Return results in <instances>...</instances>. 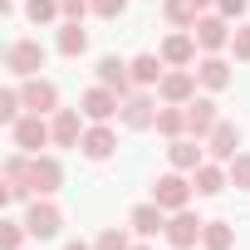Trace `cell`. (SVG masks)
Wrapping results in <instances>:
<instances>
[{
	"label": "cell",
	"mask_w": 250,
	"mask_h": 250,
	"mask_svg": "<svg viewBox=\"0 0 250 250\" xmlns=\"http://www.w3.org/2000/svg\"><path fill=\"white\" fill-rule=\"evenodd\" d=\"M5 64H10V74L30 79V74H40V69H44V44H40V40H15V44H10V54H5Z\"/></svg>",
	"instance_id": "1"
},
{
	"label": "cell",
	"mask_w": 250,
	"mask_h": 250,
	"mask_svg": "<svg viewBox=\"0 0 250 250\" xmlns=\"http://www.w3.org/2000/svg\"><path fill=\"white\" fill-rule=\"evenodd\" d=\"M10 133H15V147H25V152H40L49 138H54V128L40 118V113H30V118H20V123H10Z\"/></svg>",
	"instance_id": "2"
},
{
	"label": "cell",
	"mask_w": 250,
	"mask_h": 250,
	"mask_svg": "<svg viewBox=\"0 0 250 250\" xmlns=\"http://www.w3.org/2000/svg\"><path fill=\"white\" fill-rule=\"evenodd\" d=\"M187 196H191V187H187L177 172H167V177H157V182H152V201H157L162 211H182V206H187Z\"/></svg>",
	"instance_id": "3"
},
{
	"label": "cell",
	"mask_w": 250,
	"mask_h": 250,
	"mask_svg": "<svg viewBox=\"0 0 250 250\" xmlns=\"http://www.w3.org/2000/svg\"><path fill=\"white\" fill-rule=\"evenodd\" d=\"M118 98H123V93H113L108 83H98V88H88V93H83V113H88L93 123H108L113 113H123V103H118Z\"/></svg>",
	"instance_id": "4"
},
{
	"label": "cell",
	"mask_w": 250,
	"mask_h": 250,
	"mask_svg": "<svg viewBox=\"0 0 250 250\" xmlns=\"http://www.w3.org/2000/svg\"><path fill=\"white\" fill-rule=\"evenodd\" d=\"M59 226H64L59 206H49V201H35V206H30V221H25V230H30V235L49 240V235H59Z\"/></svg>",
	"instance_id": "5"
},
{
	"label": "cell",
	"mask_w": 250,
	"mask_h": 250,
	"mask_svg": "<svg viewBox=\"0 0 250 250\" xmlns=\"http://www.w3.org/2000/svg\"><path fill=\"white\" fill-rule=\"evenodd\" d=\"M59 182H64V172H59V162H54V157H35V162H30V187H35L40 196L59 191Z\"/></svg>",
	"instance_id": "6"
},
{
	"label": "cell",
	"mask_w": 250,
	"mask_h": 250,
	"mask_svg": "<svg viewBox=\"0 0 250 250\" xmlns=\"http://www.w3.org/2000/svg\"><path fill=\"white\" fill-rule=\"evenodd\" d=\"M211 128H216V103L211 98H191L187 103V133L191 138H206Z\"/></svg>",
	"instance_id": "7"
},
{
	"label": "cell",
	"mask_w": 250,
	"mask_h": 250,
	"mask_svg": "<svg viewBox=\"0 0 250 250\" xmlns=\"http://www.w3.org/2000/svg\"><path fill=\"white\" fill-rule=\"evenodd\" d=\"M201 216H191V211H182L177 221H167V240L177 245V250H187V245H196V235H201Z\"/></svg>",
	"instance_id": "8"
},
{
	"label": "cell",
	"mask_w": 250,
	"mask_h": 250,
	"mask_svg": "<svg viewBox=\"0 0 250 250\" xmlns=\"http://www.w3.org/2000/svg\"><path fill=\"white\" fill-rule=\"evenodd\" d=\"M128 79H133V64H123V59H113V54L98 59V83H108L113 93H128Z\"/></svg>",
	"instance_id": "9"
},
{
	"label": "cell",
	"mask_w": 250,
	"mask_h": 250,
	"mask_svg": "<svg viewBox=\"0 0 250 250\" xmlns=\"http://www.w3.org/2000/svg\"><path fill=\"white\" fill-rule=\"evenodd\" d=\"M123 123H128V128H152V123H157V108H152V98H143V93L123 98Z\"/></svg>",
	"instance_id": "10"
},
{
	"label": "cell",
	"mask_w": 250,
	"mask_h": 250,
	"mask_svg": "<svg viewBox=\"0 0 250 250\" xmlns=\"http://www.w3.org/2000/svg\"><path fill=\"white\" fill-rule=\"evenodd\" d=\"M191 35H196V44H201V49H221V44L230 40V35H226V20H221V15H201V20L191 25Z\"/></svg>",
	"instance_id": "11"
},
{
	"label": "cell",
	"mask_w": 250,
	"mask_h": 250,
	"mask_svg": "<svg viewBox=\"0 0 250 250\" xmlns=\"http://www.w3.org/2000/svg\"><path fill=\"white\" fill-rule=\"evenodd\" d=\"M157 88H162V98H167V103H191V93H196V74L177 69V74H167Z\"/></svg>",
	"instance_id": "12"
},
{
	"label": "cell",
	"mask_w": 250,
	"mask_h": 250,
	"mask_svg": "<svg viewBox=\"0 0 250 250\" xmlns=\"http://www.w3.org/2000/svg\"><path fill=\"white\" fill-rule=\"evenodd\" d=\"M20 98H25V108H30V113H49L59 93H54V83H44V79H30V83L20 88Z\"/></svg>",
	"instance_id": "13"
},
{
	"label": "cell",
	"mask_w": 250,
	"mask_h": 250,
	"mask_svg": "<svg viewBox=\"0 0 250 250\" xmlns=\"http://www.w3.org/2000/svg\"><path fill=\"white\" fill-rule=\"evenodd\" d=\"M49 128H54V143H59V147H79V143H83V138H79V113H74V108H59Z\"/></svg>",
	"instance_id": "14"
},
{
	"label": "cell",
	"mask_w": 250,
	"mask_h": 250,
	"mask_svg": "<svg viewBox=\"0 0 250 250\" xmlns=\"http://www.w3.org/2000/svg\"><path fill=\"white\" fill-rule=\"evenodd\" d=\"M79 147H83V157H93V162H103V157H113V147H118V138H113L108 128H88Z\"/></svg>",
	"instance_id": "15"
},
{
	"label": "cell",
	"mask_w": 250,
	"mask_h": 250,
	"mask_svg": "<svg viewBox=\"0 0 250 250\" xmlns=\"http://www.w3.org/2000/svg\"><path fill=\"white\" fill-rule=\"evenodd\" d=\"M133 230H138V235H157V230H167V221H162V206H157V201H147V206H133Z\"/></svg>",
	"instance_id": "16"
},
{
	"label": "cell",
	"mask_w": 250,
	"mask_h": 250,
	"mask_svg": "<svg viewBox=\"0 0 250 250\" xmlns=\"http://www.w3.org/2000/svg\"><path fill=\"white\" fill-rule=\"evenodd\" d=\"M235 147H240V128L235 123H216L211 128V152L216 157H235Z\"/></svg>",
	"instance_id": "17"
},
{
	"label": "cell",
	"mask_w": 250,
	"mask_h": 250,
	"mask_svg": "<svg viewBox=\"0 0 250 250\" xmlns=\"http://www.w3.org/2000/svg\"><path fill=\"white\" fill-rule=\"evenodd\" d=\"M83 49H88V35H83L79 20H69V25L59 30V54H64V59H79Z\"/></svg>",
	"instance_id": "18"
},
{
	"label": "cell",
	"mask_w": 250,
	"mask_h": 250,
	"mask_svg": "<svg viewBox=\"0 0 250 250\" xmlns=\"http://www.w3.org/2000/svg\"><path fill=\"white\" fill-rule=\"evenodd\" d=\"M167 157H172V167H182V172H196V167H201V147L187 143V138H172Z\"/></svg>",
	"instance_id": "19"
},
{
	"label": "cell",
	"mask_w": 250,
	"mask_h": 250,
	"mask_svg": "<svg viewBox=\"0 0 250 250\" xmlns=\"http://www.w3.org/2000/svg\"><path fill=\"white\" fill-rule=\"evenodd\" d=\"M162 59H167V64H191V59H196V40H191V35H172V40L162 44Z\"/></svg>",
	"instance_id": "20"
},
{
	"label": "cell",
	"mask_w": 250,
	"mask_h": 250,
	"mask_svg": "<svg viewBox=\"0 0 250 250\" xmlns=\"http://www.w3.org/2000/svg\"><path fill=\"white\" fill-rule=\"evenodd\" d=\"M196 79H201L206 88H226V83H230V64H226V59H201V64H196Z\"/></svg>",
	"instance_id": "21"
},
{
	"label": "cell",
	"mask_w": 250,
	"mask_h": 250,
	"mask_svg": "<svg viewBox=\"0 0 250 250\" xmlns=\"http://www.w3.org/2000/svg\"><path fill=\"white\" fill-rule=\"evenodd\" d=\"M191 187H196L201 196H216V191L226 187V172H221L216 162H201V167H196V177H191Z\"/></svg>",
	"instance_id": "22"
},
{
	"label": "cell",
	"mask_w": 250,
	"mask_h": 250,
	"mask_svg": "<svg viewBox=\"0 0 250 250\" xmlns=\"http://www.w3.org/2000/svg\"><path fill=\"white\" fill-rule=\"evenodd\" d=\"M230 240H235V230H230L226 221H206V226H201V245H206V250H230Z\"/></svg>",
	"instance_id": "23"
},
{
	"label": "cell",
	"mask_w": 250,
	"mask_h": 250,
	"mask_svg": "<svg viewBox=\"0 0 250 250\" xmlns=\"http://www.w3.org/2000/svg\"><path fill=\"white\" fill-rule=\"evenodd\" d=\"M133 79H138V83H157V79H162V59H157V54H138V59H133Z\"/></svg>",
	"instance_id": "24"
},
{
	"label": "cell",
	"mask_w": 250,
	"mask_h": 250,
	"mask_svg": "<svg viewBox=\"0 0 250 250\" xmlns=\"http://www.w3.org/2000/svg\"><path fill=\"white\" fill-rule=\"evenodd\" d=\"M182 128H187V113H177V108H162V113H157V133L182 138Z\"/></svg>",
	"instance_id": "25"
},
{
	"label": "cell",
	"mask_w": 250,
	"mask_h": 250,
	"mask_svg": "<svg viewBox=\"0 0 250 250\" xmlns=\"http://www.w3.org/2000/svg\"><path fill=\"white\" fill-rule=\"evenodd\" d=\"M167 20L172 25H196V5L191 0H167Z\"/></svg>",
	"instance_id": "26"
},
{
	"label": "cell",
	"mask_w": 250,
	"mask_h": 250,
	"mask_svg": "<svg viewBox=\"0 0 250 250\" xmlns=\"http://www.w3.org/2000/svg\"><path fill=\"white\" fill-rule=\"evenodd\" d=\"M230 187H240V191H250V152H240V157H230Z\"/></svg>",
	"instance_id": "27"
},
{
	"label": "cell",
	"mask_w": 250,
	"mask_h": 250,
	"mask_svg": "<svg viewBox=\"0 0 250 250\" xmlns=\"http://www.w3.org/2000/svg\"><path fill=\"white\" fill-rule=\"evenodd\" d=\"M25 15H30L35 25H44V20H54V15H59V0H30Z\"/></svg>",
	"instance_id": "28"
},
{
	"label": "cell",
	"mask_w": 250,
	"mask_h": 250,
	"mask_svg": "<svg viewBox=\"0 0 250 250\" xmlns=\"http://www.w3.org/2000/svg\"><path fill=\"white\" fill-rule=\"evenodd\" d=\"M20 103H25V98H20L15 88L0 93V123H20V118H15V113H20Z\"/></svg>",
	"instance_id": "29"
},
{
	"label": "cell",
	"mask_w": 250,
	"mask_h": 250,
	"mask_svg": "<svg viewBox=\"0 0 250 250\" xmlns=\"http://www.w3.org/2000/svg\"><path fill=\"white\" fill-rule=\"evenodd\" d=\"M123 10H128V0H93V15H103V20H118Z\"/></svg>",
	"instance_id": "30"
},
{
	"label": "cell",
	"mask_w": 250,
	"mask_h": 250,
	"mask_svg": "<svg viewBox=\"0 0 250 250\" xmlns=\"http://www.w3.org/2000/svg\"><path fill=\"white\" fill-rule=\"evenodd\" d=\"M20 240H25L20 221H5V230H0V245H5V250H20Z\"/></svg>",
	"instance_id": "31"
},
{
	"label": "cell",
	"mask_w": 250,
	"mask_h": 250,
	"mask_svg": "<svg viewBox=\"0 0 250 250\" xmlns=\"http://www.w3.org/2000/svg\"><path fill=\"white\" fill-rule=\"evenodd\" d=\"M93 250H128V235H123V230H103Z\"/></svg>",
	"instance_id": "32"
},
{
	"label": "cell",
	"mask_w": 250,
	"mask_h": 250,
	"mask_svg": "<svg viewBox=\"0 0 250 250\" xmlns=\"http://www.w3.org/2000/svg\"><path fill=\"white\" fill-rule=\"evenodd\" d=\"M5 182H30V167H25V157H10V162H5Z\"/></svg>",
	"instance_id": "33"
},
{
	"label": "cell",
	"mask_w": 250,
	"mask_h": 250,
	"mask_svg": "<svg viewBox=\"0 0 250 250\" xmlns=\"http://www.w3.org/2000/svg\"><path fill=\"white\" fill-rule=\"evenodd\" d=\"M230 44H235V59H250V30H235Z\"/></svg>",
	"instance_id": "34"
},
{
	"label": "cell",
	"mask_w": 250,
	"mask_h": 250,
	"mask_svg": "<svg viewBox=\"0 0 250 250\" xmlns=\"http://www.w3.org/2000/svg\"><path fill=\"white\" fill-rule=\"evenodd\" d=\"M88 5H93V0H59V10H64L69 20H79V15H83Z\"/></svg>",
	"instance_id": "35"
},
{
	"label": "cell",
	"mask_w": 250,
	"mask_h": 250,
	"mask_svg": "<svg viewBox=\"0 0 250 250\" xmlns=\"http://www.w3.org/2000/svg\"><path fill=\"white\" fill-rule=\"evenodd\" d=\"M221 15H245V0H216Z\"/></svg>",
	"instance_id": "36"
},
{
	"label": "cell",
	"mask_w": 250,
	"mask_h": 250,
	"mask_svg": "<svg viewBox=\"0 0 250 250\" xmlns=\"http://www.w3.org/2000/svg\"><path fill=\"white\" fill-rule=\"evenodd\" d=\"M64 250H88V245H83V240H69V245H64Z\"/></svg>",
	"instance_id": "37"
},
{
	"label": "cell",
	"mask_w": 250,
	"mask_h": 250,
	"mask_svg": "<svg viewBox=\"0 0 250 250\" xmlns=\"http://www.w3.org/2000/svg\"><path fill=\"white\" fill-rule=\"evenodd\" d=\"M191 5H196V10H201V5H211V0H191Z\"/></svg>",
	"instance_id": "38"
},
{
	"label": "cell",
	"mask_w": 250,
	"mask_h": 250,
	"mask_svg": "<svg viewBox=\"0 0 250 250\" xmlns=\"http://www.w3.org/2000/svg\"><path fill=\"white\" fill-rule=\"evenodd\" d=\"M138 250H147V245H138Z\"/></svg>",
	"instance_id": "39"
}]
</instances>
